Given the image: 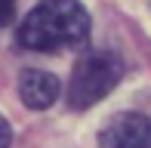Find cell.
<instances>
[{
	"mask_svg": "<svg viewBox=\"0 0 151 148\" xmlns=\"http://www.w3.org/2000/svg\"><path fill=\"white\" fill-rule=\"evenodd\" d=\"M90 37V12L77 0H40L19 25V43L37 52L83 46Z\"/></svg>",
	"mask_w": 151,
	"mask_h": 148,
	"instance_id": "6da1fadb",
	"label": "cell"
},
{
	"mask_svg": "<svg viewBox=\"0 0 151 148\" xmlns=\"http://www.w3.org/2000/svg\"><path fill=\"white\" fill-rule=\"evenodd\" d=\"M120 74H123V62L111 50L86 52L77 62L74 74H71L68 105H71V108H90V105H96L99 99H105L108 93L117 86Z\"/></svg>",
	"mask_w": 151,
	"mask_h": 148,
	"instance_id": "7a4b0ae2",
	"label": "cell"
},
{
	"mask_svg": "<svg viewBox=\"0 0 151 148\" xmlns=\"http://www.w3.org/2000/svg\"><path fill=\"white\" fill-rule=\"evenodd\" d=\"M102 148H151V117L136 111L114 114L99 133Z\"/></svg>",
	"mask_w": 151,
	"mask_h": 148,
	"instance_id": "3957f363",
	"label": "cell"
},
{
	"mask_svg": "<svg viewBox=\"0 0 151 148\" xmlns=\"http://www.w3.org/2000/svg\"><path fill=\"white\" fill-rule=\"evenodd\" d=\"M19 96H22V102L28 105V108L43 111V108H50V105L59 99V80L52 77L50 71L28 68V71H22V77H19Z\"/></svg>",
	"mask_w": 151,
	"mask_h": 148,
	"instance_id": "277c9868",
	"label": "cell"
},
{
	"mask_svg": "<svg viewBox=\"0 0 151 148\" xmlns=\"http://www.w3.org/2000/svg\"><path fill=\"white\" fill-rule=\"evenodd\" d=\"M12 16H16V0H0V28L9 25Z\"/></svg>",
	"mask_w": 151,
	"mask_h": 148,
	"instance_id": "5b68a950",
	"label": "cell"
},
{
	"mask_svg": "<svg viewBox=\"0 0 151 148\" xmlns=\"http://www.w3.org/2000/svg\"><path fill=\"white\" fill-rule=\"evenodd\" d=\"M9 139H12L9 124H6V120H3V114H0V148H9Z\"/></svg>",
	"mask_w": 151,
	"mask_h": 148,
	"instance_id": "8992f818",
	"label": "cell"
},
{
	"mask_svg": "<svg viewBox=\"0 0 151 148\" xmlns=\"http://www.w3.org/2000/svg\"><path fill=\"white\" fill-rule=\"evenodd\" d=\"M148 6H151V0H148Z\"/></svg>",
	"mask_w": 151,
	"mask_h": 148,
	"instance_id": "52a82bcc",
	"label": "cell"
}]
</instances>
